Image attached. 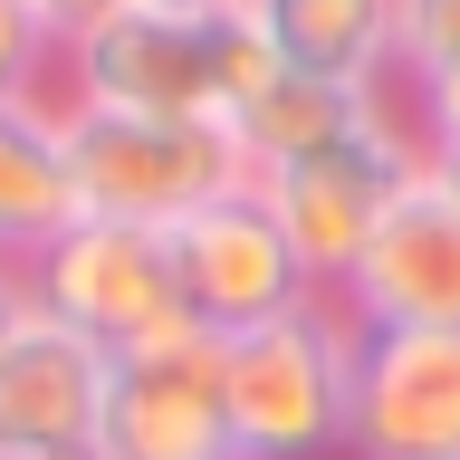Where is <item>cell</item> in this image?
<instances>
[{"label":"cell","mask_w":460,"mask_h":460,"mask_svg":"<svg viewBox=\"0 0 460 460\" xmlns=\"http://www.w3.org/2000/svg\"><path fill=\"white\" fill-rule=\"evenodd\" d=\"M259 77H269V49L240 20V0H221V10L77 0L67 58H58V96L125 106V115H192V125H230V106Z\"/></svg>","instance_id":"1"},{"label":"cell","mask_w":460,"mask_h":460,"mask_svg":"<svg viewBox=\"0 0 460 460\" xmlns=\"http://www.w3.org/2000/svg\"><path fill=\"white\" fill-rule=\"evenodd\" d=\"M355 345L365 326L326 288L250 336H221L230 460H336L355 431Z\"/></svg>","instance_id":"2"},{"label":"cell","mask_w":460,"mask_h":460,"mask_svg":"<svg viewBox=\"0 0 460 460\" xmlns=\"http://www.w3.org/2000/svg\"><path fill=\"white\" fill-rule=\"evenodd\" d=\"M58 144H67L77 221L172 230V221H192L201 201H221L230 182H250L230 125H192V115H125V106L58 96Z\"/></svg>","instance_id":"3"},{"label":"cell","mask_w":460,"mask_h":460,"mask_svg":"<svg viewBox=\"0 0 460 460\" xmlns=\"http://www.w3.org/2000/svg\"><path fill=\"white\" fill-rule=\"evenodd\" d=\"M422 164V135H412V115L384 96L365 125H345L336 144H307V154H288V164L250 172V192L269 201V221L288 230V250L307 269V288L336 297L345 269L365 259L374 221H384V201L402 192V172Z\"/></svg>","instance_id":"4"},{"label":"cell","mask_w":460,"mask_h":460,"mask_svg":"<svg viewBox=\"0 0 460 460\" xmlns=\"http://www.w3.org/2000/svg\"><path fill=\"white\" fill-rule=\"evenodd\" d=\"M29 307H49L58 326H77L106 355L192 326L182 316V288H172L164 230H125V221H67L49 250L29 259Z\"/></svg>","instance_id":"5"},{"label":"cell","mask_w":460,"mask_h":460,"mask_svg":"<svg viewBox=\"0 0 460 460\" xmlns=\"http://www.w3.org/2000/svg\"><path fill=\"white\" fill-rule=\"evenodd\" d=\"M164 250H172L182 316H192L201 336H250V326H269V316L316 297L297 250H288V230L269 221V201H259L250 182H230L221 201H201L192 221H172Z\"/></svg>","instance_id":"6"},{"label":"cell","mask_w":460,"mask_h":460,"mask_svg":"<svg viewBox=\"0 0 460 460\" xmlns=\"http://www.w3.org/2000/svg\"><path fill=\"white\" fill-rule=\"evenodd\" d=\"M96 460H230L221 336L172 326V336H154V345H125V355H106Z\"/></svg>","instance_id":"7"},{"label":"cell","mask_w":460,"mask_h":460,"mask_svg":"<svg viewBox=\"0 0 460 460\" xmlns=\"http://www.w3.org/2000/svg\"><path fill=\"white\" fill-rule=\"evenodd\" d=\"M336 297L355 326H460V192L441 182L431 154L402 172V192L384 201Z\"/></svg>","instance_id":"8"},{"label":"cell","mask_w":460,"mask_h":460,"mask_svg":"<svg viewBox=\"0 0 460 460\" xmlns=\"http://www.w3.org/2000/svg\"><path fill=\"white\" fill-rule=\"evenodd\" d=\"M355 460H460V326H365Z\"/></svg>","instance_id":"9"},{"label":"cell","mask_w":460,"mask_h":460,"mask_svg":"<svg viewBox=\"0 0 460 460\" xmlns=\"http://www.w3.org/2000/svg\"><path fill=\"white\" fill-rule=\"evenodd\" d=\"M106 412V345L29 307L0 336V460H96Z\"/></svg>","instance_id":"10"},{"label":"cell","mask_w":460,"mask_h":460,"mask_svg":"<svg viewBox=\"0 0 460 460\" xmlns=\"http://www.w3.org/2000/svg\"><path fill=\"white\" fill-rule=\"evenodd\" d=\"M259 29L269 67L316 86H355V96H402L394 67V0H240Z\"/></svg>","instance_id":"11"},{"label":"cell","mask_w":460,"mask_h":460,"mask_svg":"<svg viewBox=\"0 0 460 460\" xmlns=\"http://www.w3.org/2000/svg\"><path fill=\"white\" fill-rule=\"evenodd\" d=\"M67 221H77V192H67L58 96L0 106V259H20V269H29Z\"/></svg>","instance_id":"12"},{"label":"cell","mask_w":460,"mask_h":460,"mask_svg":"<svg viewBox=\"0 0 460 460\" xmlns=\"http://www.w3.org/2000/svg\"><path fill=\"white\" fill-rule=\"evenodd\" d=\"M384 106V96H355V86H316V77H288V67H269V77L230 106V144H240V172H269L288 164V154H307V144H336L345 125H365V115Z\"/></svg>","instance_id":"13"},{"label":"cell","mask_w":460,"mask_h":460,"mask_svg":"<svg viewBox=\"0 0 460 460\" xmlns=\"http://www.w3.org/2000/svg\"><path fill=\"white\" fill-rule=\"evenodd\" d=\"M67 20L77 0H0V106L58 96V58H67Z\"/></svg>","instance_id":"14"},{"label":"cell","mask_w":460,"mask_h":460,"mask_svg":"<svg viewBox=\"0 0 460 460\" xmlns=\"http://www.w3.org/2000/svg\"><path fill=\"white\" fill-rule=\"evenodd\" d=\"M460 58V0H394V67L402 86Z\"/></svg>","instance_id":"15"},{"label":"cell","mask_w":460,"mask_h":460,"mask_svg":"<svg viewBox=\"0 0 460 460\" xmlns=\"http://www.w3.org/2000/svg\"><path fill=\"white\" fill-rule=\"evenodd\" d=\"M402 115H412V135H422V154H451V144H460V58L402 86Z\"/></svg>","instance_id":"16"},{"label":"cell","mask_w":460,"mask_h":460,"mask_svg":"<svg viewBox=\"0 0 460 460\" xmlns=\"http://www.w3.org/2000/svg\"><path fill=\"white\" fill-rule=\"evenodd\" d=\"M20 316H29V269H20V259H0V336H10Z\"/></svg>","instance_id":"17"},{"label":"cell","mask_w":460,"mask_h":460,"mask_svg":"<svg viewBox=\"0 0 460 460\" xmlns=\"http://www.w3.org/2000/svg\"><path fill=\"white\" fill-rule=\"evenodd\" d=\"M431 164H441V182H451V192H460V144H451V154H431Z\"/></svg>","instance_id":"18"},{"label":"cell","mask_w":460,"mask_h":460,"mask_svg":"<svg viewBox=\"0 0 460 460\" xmlns=\"http://www.w3.org/2000/svg\"><path fill=\"white\" fill-rule=\"evenodd\" d=\"M164 10H221V0H164Z\"/></svg>","instance_id":"19"}]
</instances>
